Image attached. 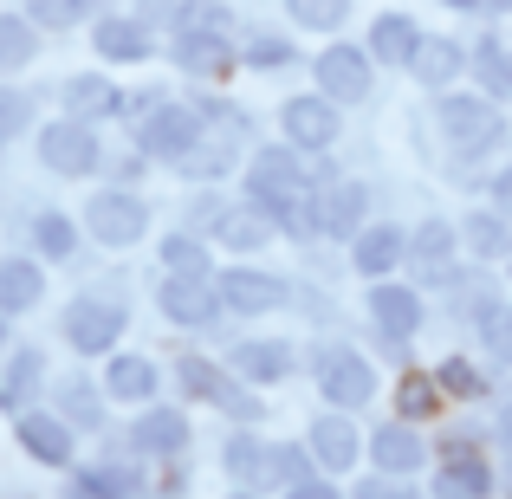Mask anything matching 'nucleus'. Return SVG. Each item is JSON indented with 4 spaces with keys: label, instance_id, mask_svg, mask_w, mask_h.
Segmentation results:
<instances>
[{
    "label": "nucleus",
    "instance_id": "nucleus-1",
    "mask_svg": "<svg viewBox=\"0 0 512 499\" xmlns=\"http://www.w3.org/2000/svg\"><path fill=\"white\" fill-rule=\"evenodd\" d=\"M435 130L448 143V169L454 175H480L493 156L512 143V124L506 111L487 98V91H435Z\"/></svg>",
    "mask_w": 512,
    "mask_h": 499
},
{
    "label": "nucleus",
    "instance_id": "nucleus-2",
    "mask_svg": "<svg viewBox=\"0 0 512 499\" xmlns=\"http://www.w3.org/2000/svg\"><path fill=\"white\" fill-rule=\"evenodd\" d=\"M305 370H312L318 396H325L331 409H363V402L376 396V363L363 357L357 344H338V337L305 350Z\"/></svg>",
    "mask_w": 512,
    "mask_h": 499
},
{
    "label": "nucleus",
    "instance_id": "nucleus-3",
    "mask_svg": "<svg viewBox=\"0 0 512 499\" xmlns=\"http://www.w3.org/2000/svg\"><path fill=\"white\" fill-rule=\"evenodd\" d=\"M409 273H422V286H461V221L428 214L409 227Z\"/></svg>",
    "mask_w": 512,
    "mask_h": 499
},
{
    "label": "nucleus",
    "instance_id": "nucleus-4",
    "mask_svg": "<svg viewBox=\"0 0 512 499\" xmlns=\"http://www.w3.org/2000/svg\"><path fill=\"white\" fill-rule=\"evenodd\" d=\"M85 234L98 240V247H137V240L150 234V201H143L137 188H124V182L98 188L91 208H85Z\"/></svg>",
    "mask_w": 512,
    "mask_h": 499
},
{
    "label": "nucleus",
    "instance_id": "nucleus-5",
    "mask_svg": "<svg viewBox=\"0 0 512 499\" xmlns=\"http://www.w3.org/2000/svg\"><path fill=\"white\" fill-rule=\"evenodd\" d=\"M201 143V117H195V104H150V111L137 117V150L150 156V163H182L188 150Z\"/></svg>",
    "mask_w": 512,
    "mask_h": 499
},
{
    "label": "nucleus",
    "instance_id": "nucleus-6",
    "mask_svg": "<svg viewBox=\"0 0 512 499\" xmlns=\"http://www.w3.org/2000/svg\"><path fill=\"white\" fill-rule=\"evenodd\" d=\"M39 163L52 175H91V169L111 163V156H104V143H98V124H85V117H52V124L39 130Z\"/></svg>",
    "mask_w": 512,
    "mask_h": 499
},
{
    "label": "nucleus",
    "instance_id": "nucleus-7",
    "mask_svg": "<svg viewBox=\"0 0 512 499\" xmlns=\"http://www.w3.org/2000/svg\"><path fill=\"white\" fill-rule=\"evenodd\" d=\"M363 312H370L376 337H389L396 350L415 344V331L428 325V305L415 286H402V279H370V299H363Z\"/></svg>",
    "mask_w": 512,
    "mask_h": 499
},
{
    "label": "nucleus",
    "instance_id": "nucleus-8",
    "mask_svg": "<svg viewBox=\"0 0 512 499\" xmlns=\"http://www.w3.org/2000/svg\"><path fill=\"white\" fill-rule=\"evenodd\" d=\"M156 312H163L169 325H182V331H208V325L227 318V305H221V286H214V279L163 273V286H156Z\"/></svg>",
    "mask_w": 512,
    "mask_h": 499
},
{
    "label": "nucleus",
    "instance_id": "nucleus-9",
    "mask_svg": "<svg viewBox=\"0 0 512 499\" xmlns=\"http://www.w3.org/2000/svg\"><path fill=\"white\" fill-rule=\"evenodd\" d=\"M214 286H221L227 318H266L279 305H292V286L279 273H266V266H221Z\"/></svg>",
    "mask_w": 512,
    "mask_h": 499
},
{
    "label": "nucleus",
    "instance_id": "nucleus-10",
    "mask_svg": "<svg viewBox=\"0 0 512 499\" xmlns=\"http://www.w3.org/2000/svg\"><path fill=\"white\" fill-rule=\"evenodd\" d=\"M124 325L130 318H124L117 299H91L85 292V299L65 305V344H72L78 357H111V350L124 344Z\"/></svg>",
    "mask_w": 512,
    "mask_h": 499
},
{
    "label": "nucleus",
    "instance_id": "nucleus-11",
    "mask_svg": "<svg viewBox=\"0 0 512 499\" xmlns=\"http://www.w3.org/2000/svg\"><path fill=\"white\" fill-rule=\"evenodd\" d=\"M169 59H175V72H188V78H227L240 65V46L221 26H175Z\"/></svg>",
    "mask_w": 512,
    "mask_h": 499
},
{
    "label": "nucleus",
    "instance_id": "nucleus-12",
    "mask_svg": "<svg viewBox=\"0 0 512 499\" xmlns=\"http://www.w3.org/2000/svg\"><path fill=\"white\" fill-rule=\"evenodd\" d=\"M312 78L331 104H363L370 85H376V59H370V46H344L338 39V46H325L312 59Z\"/></svg>",
    "mask_w": 512,
    "mask_h": 499
},
{
    "label": "nucleus",
    "instance_id": "nucleus-13",
    "mask_svg": "<svg viewBox=\"0 0 512 499\" xmlns=\"http://www.w3.org/2000/svg\"><path fill=\"white\" fill-rule=\"evenodd\" d=\"M305 448H312L318 474H357V461L370 454V441L357 435L350 409H325V415H312V428H305Z\"/></svg>",
    "mask_w": 512,
    "mask_h": 499
},
{
    "label": "nucleus",
    "instance_id": "nucleus-14",
    "mask_svg": "<svg viewBox=\"0 0 512 499\" xmlns=\"http://www.w3.org/2000/svg\"><path fill=\"white\" fill-rule=\"evenodd\" d=\"M279 130H286L292 150L325 156L331 143H338V130H344V111L325 98V91H312V98H286V111H279Z\"/></svg>",
    "mask_w": 512,
    "mask_h": 499
},
{
    "label": "nucleus",
    "instance_id": "nucleus-15",
    "mask_svg": "<svg viewBox=\"0 0 512 499\" xmlns=\"http://www.w3.org/2000/svg\"><path fill=\"white\" fill-rule=\"evenodd\" d=\"M363 227H370V188L350 182V175H338V182L318 188V234H325V240H344V247H350Z\"/></svg>",
    "mask_w": 512,
    "mask_h": 499
},
{
    "label": "nucleus",
    "instance_id": "nucleus-16",
    "mask_svg": "<svg viewBox=\"0 0 512 499\" xmlns=\"http://www.w3.org/2000/svg\"><path fill=\"white\" fill-rule=\"evenodd\" d=\"M91 52L111 65H150L156 59V26H143L137 13H104L91 20Z\"/></svg>",
    "mask_w": 512,
    "mask_h": 499
},
{
    "label": "nucleus",
    "instance_id": "nucleus-17",
    "mask_svg": "<svg viewBox=\"0 0 512 499\" xmlns=\"http://www.w3.org/2000/svg\"><path fill=\"white\" fill-rule=\"evenodd\" d=\"M350 266H357L363 279H396L402 266H409V227L370 221L357 240H350Z\"/></svg>",
    "mask_w": 512,
    "mask_h": 499
},
{
    "label": "nucleus",
    "instance_id": "nucleus-18",
    "mask_svg": "<svg viewBox=\"0 0 512 499\" xmlns=\"http://www.w3.org/2000/svg\"><path fill=\"white\" fill-rule=\"evenodd\" d=\"M227 370H234L240 383L266 389V383H286V376L299 370V350H292L286 337H240L234 357H227Z\"/></svg>",
    "mask_w": 512,
    "mask_h": 499
},
{
    "label": "nucleus",
    "instance_id": "nucleus-19",
    "mask_svg": "<svg viewBox=\"0 0 512 499\" xmlns=\"http://www.w3.org/2000/svg\"><path fill=\"white\" fill-rule=\"evenodd\" d=\"M20 448L33 454L39 467H72V454H78V428L65 422L59 409H20Z\"/></svg>",
    "mask_w": 512,
    "mask_h": 499
},
{
    "label": "nucleus",
    "instance_id": "nucleus-20",
    "mask_svg": "<svg viewBox=\"0 0 512 499\" xmlns=\"http://www.w3.org/2000/svg\"><path fill=\"white\" fill-rule=\"evenodd\" d=\"M65 117H85V124H104V117H130V91L104 72H72L65 78Z\"/></svg>",
    "mask_w": 512,
    "mask_h": 499
},
{
    "label": "nucleus",
    "instance_id": "nucleus-21",
    "mask_svg": "<svg viewBox=\"0 0 512 499\" xmlns=\"http://www.w3.org/2000/svg\"><path fill=\"white\" fill-rule=\"evenodd\" d=\"M370 461L383 467V474H402V480L422 474V467H428V441H422V428H415L409 415L383 422V428L370 435Z\"/></svg>",
    "mask_w": 512,
    "mask_h": 499
},
{
    "label": "nucleus",
    "instance_id": "nucleus-22",
    "mask_svg": "<svg viewBox=\"0 0 512 499\" xmlns=\"http://www.w3.org/2000/svg\"><path fill=\"white\" fill-rule=\"evenodd\" d=\"M422 39H428V33L409 20V13H402V7H389V13H376V20H370L363 46H370V59H376V65H396V72H409V65H415V52H422Z\"/></svg>",
    "mask_w": 512,
    "mask_h": 499
},
{
    "label": "nucleus",
    "instance_id": "nucleus-23",
    "mask_svg": "<svg viewBox=\"0 0 512 499\" xmlns=\"http://www.w3.org/2000/svg\"><path fill=\"white\" fill-rule=\"evenodd\" d=\"M493 493H500V474L474 454V441L448 448V461L435 474V499H493Z\"/></svg>",
    "mask_w": 512,
    "mask_h": 499
},
{
    "label": "nucleus",
    "instance_id": "nucleus-24",
    "mask_svg": "<svg viewBox=\"0 0 512 499\" xmlns=\"http://www.w3.org/2000/svg\"><path fill=\"white\" fill-rule=\"evenodd\" d=\"M188 415L182 409H163V402H150V409L137 415V428H130V448L150 454V461H175V454H188Z\"/></svg>",
    "mask_w": 512,
    "mask_h": 499
},
{
    "label": "nucleus",
    "instance_id": "nucleus-25",
    "mask_svg": "<svg viewBox=\"0 0 512 499\" xmlns=\"http://www.w3.org/2000/svg\"><path fill=\"white\" fill-rule=\"evenodd\" d=\"M156 389H163V370H156L150 357H137V350H111V363H104V396L130 402V409H150Z\"/></svg>",
    "mask_w": 512,
    "mask_h": 499
},
{
    "label": "nucleus",
    "instance_id": "nucleus-26",
    "mask_svg": "<svg viewBox=\"0 0 512 499\" xmlns=\"http://www.w3.org/2000/svg\"><path fill=\"white\" fill-rule=\"evenodd\" d=\"M461 253H474L480 266H506L512 260V214H500L487 201V208H467L461 214Z\"/></svg>",
    "mask_w": 512,
    "mask_h": 499
},
{
    "label": "nucleus",
    "instance_id": "nucleus-27",
    "mask_svg": "<svg viewBox=\"0 0 512 499\" xmlns=\"http://www.w3.org/2000/svg\"><path fill=\"white\" fill-rule=\"evenodd\" d=\"M409 72H415V85H422V91H454V85H461V72H467V46H461V39H435V33H428Z\"/></svg>",
    "mask_w": 512,
    "mask_h": 499
},
{
    "label": "nucleus",
    "instance_id": "nucleus-28",
    "mask_svg": "<svg viewBox=\"0 0 512 499\" xmlns=\"http://www.w3.org/2000/svg\"><path fill=\"white\" fill-rule=\"evenodd\" d=\"M467 72H474V85L487 91L493 104L512 98V46H506L500 33H480L474 46H467Z\"/></svg>",
    "mask_w": 512,
    "mask_h": 499
},
{
    "label": "nucleus",
    "instance_id": "nucleus-29",
    "mask_svg": "<svg viewBox=\"0 0 512 499\" xmlns=\"http://www.w3.org/2000/svg\"><path fill=\"white\" fill-rule=\"evenodd\" d=\"M39 389H46V350H33V344H26V350H13V357H7V370H0V409H13V415H20V409H33V396H39Z\"/></svg>",
    "mask_w": 512,
    "mask_h": 499
},
{
    "label": "nucleus",
    "instance_id": "nucleus-30",
    "mask_svg": "<svg viewBox=\"0 0 512 499\" xmlns=\"http://www.w3.org/2000/svg\"><path fill=\"white\" fill-rule=\"evenodd\" d=\"M500 279H487V273H461V286H448V318L454 325H487L493 312H500Z\"/></svg>",
    "mask_w": 512,
    "mask_h": 499
},
{
    "label": "nucleus",
    "instance_id": "nucleus-31",
    "mask_svg": "<svg viewBox=\"0 0 512 499\" xmlns=\"http://www.w3.org/2000/svg\"><path fill=\"white\" fill-rule=\"evenodd\" d=\"M175 383H182L188 402H208V409H221L227 389H234L240 376L227 370V363H214V357H182V363H175Z\"/></svg>",
    "mask_w": 512,
    "mask_h": 499
},
{
    "label": "nucleus",
    "instance_id": "nucleus-32",
    "mask_svg": "<svg viewBox=\"0 0 512 499\" xmlns=\"http://www.w3.org/2000/svg\"><path fill=\"white\" fill-rule=\"evenodd\" d=\"M221 467L240 480V487H260V480L273 474V441H260L253 428H234L227 448H221Z\"/></svg>",
    "mask_w": 512,
    "mask_h": 499
},
{
    "label": "nucleus",
    "instance_id": "nucleus-33",
    "mask_svg": "<svg viewBox=\"0 0 512 499\" xmlns=\"http://www.w3.org/2000/svg\"><path fill=\"white\" fill-rule=\"evenodd\" d=\"M46 299V266L39 260H0V312L20 318Z\"/></svg>",
    "mask_w": 512,
    "mask_h": 499
},
{
    "label": "nucleus",
    "instance_id": "nucleus-34",
    "mask_svg": "<svg viewBox=\"0 0 512 499\" xmlns=\"http://www.w3.org/2000/svg\"><path fill=\"white\" fill-rule=\"evenodd\" d=\"M52 409L72 428H104V396H98L91 376H59V383H52Z\"/></svg>",
    "mask_w": 512,
    "mask_h": 499
},
{
    "label": "nucleus",
    "instance_id": "nucleus-35",
    "mask_svg": "<svg viewBox=\"0 0 512 499\" xmlns=\"http://www.w3.org/2000/svg\"><path fill=\"white\" fill-rule=\"evenodd\" d=\"M292 59H299V46L279 26H247L240 33V65H253V72H286Z\"/></svg>",
    "mask_w": 512,
    "mask_h": 499
},
{
    "label": "nucleus",
    "instance_id": "nucleus-36",
    "mask_svg": "<svg viewBox=\"0 0 512 499\" xmlns=\"http://www.w3.org/2000/svg\"><path fill=\"white\" fill-rule=\"evenodd\" d=\"M156 260L169 266V273H195V279H214V240L208 234H188V227H175V234L156 247Z\"/></svg>",
    "mask_w": 512,
    "mask_h": 499
},
{
    "label": "nucleus",
    "instance_id": "nucleus-37",
    "mask_svg": "<svg viewBox=\"0 0 512 499\" xmlns=\"http://www.w3.org/2000/svg\"><path fill=\"white\" fill-rule=\"evenodd\" d=\"M33 59H39L33 13H0V72H26Z\"/></svg>",
    "mask_w": 512,
    "mask_h": 499
},
{
    "label": "nucleus",
    "instance_id": "nucleus-38",
    "mask_svg": "<svg viewBox=\"0 0 512 499\" xmlns=\"http://www.w3.org/2000/svg\"><path fill=\"white\" fill-rule=\"evenodd\" d=\"M273 234H279V227L266 221L260 208H227V221H221V234H214V240H221L227 253H260Z\"/></svg>",
    "mask_w": 512,
    "mask_h": 499
},
{
    "label": "nucleus",
    "instance_id": "nucleus-39",
    "mask_svg": "<svg viewBox=\"0 0 512 499\" xmlns=\"http://www.w3.org/2000/svg\"><path fill=\"white\" fill-rule=\"evenodd\" d=\"M33 247L46 253L52 266H65V260L78 253V221H72V214H59V208H46V214L33 221Z\"/></svg>",
    "mask_w": 512,
    "mask_h": 499
},
{
    "label": "nucleus",
    "instance_id": "nucleus-40",
    "mask_svg": "<svg viewBox=\"0 0 512 499\" xmlns=\"http://www.w3.org/2000/svg\"><path fill=\"white\" fill-rule=\"evenodd\" d=\"M435 383H441V396H454V402L487 396V370H480L474 357H441L435 363Z\"/></svg>",
    "mask_w": 512,
    "mask_h": 499
},
{
    "label": "nucleus",
    "instance_id": "nucleus-41",
    "mask_svg": "<svg viewBox=\"0 0 512 499\" xmlns=\"http://www.w3.org/2000/svg\"><path fill=\"white\" fill-rule=\"evenodd\" d=\"M195 117H201V130H208V137L253 143V117L240 111V104H227V98H201V104H195Z\"/></svg>",
    "mask_w": 512,
    "mask_h": 499
},
{
    "label": "nucleus",
    "instance_id": "nucleus-42",
    "mask_svg": "<svg viewBox=\"0 0 512 499\" xmlns=\"http://www.w3.org/2000/svg\"><path fill=\"white\" fill-rule=\"evenodd\" d=\"M292 26H305V33H338L350 20V0H286Z\"/></svg>",
    "mask_w": 512,
    "mask_h": 499
},
{
    "label": "nucleus",
    "instance_id": "nucleus-43",
    "mask_svg": "<svg viewBox=\"0 0 512 499\" xmlns=\"http://www.w3.org/2000/svg\"><path fill=\"white\" fill-rule=\"evenodd\" d=\"M91 7L98 0H26V13H33V26H46V33H65V26H85Z\"/></svg>",
    "mask_w": 512,
    "mask_h": 499
},
{
    "label": "nucleus",
    "instance_id": "nucleus-44",
    "mask_svg": "<svg viewBox=\"0 0 512 499\" xmlns=\"http://www.w3.org/2000/svg\"><path fill=\"white\" fill-rule=\"evenodd\" d=\"M318 474V461H312V448H305V441H279L273 448V487H299V480H312Z\"/></svg>",
    "mask_w": 512,
    "mask_h": 499
},
{
    "label": "nucleus",
    "instance_id": "nucleus-45",
    "mask_svg": "<svg viewBox=\"0 0 512 499\" xmlns=\"http://www.w3.org/2000/svg\"><path fill=\"white\" fill-rule=\"evenodd\" d=\"M480 350H487L493 370H512V305H500V312L480 325Z\"/></svg>",
    "mask_w": 512,
    "mask_h": 499
},
{
    "label": "nucleus",
    "instance_id": "nucleus-46",
    "mask_svg": "<svg viewBox=\"0 0 512 499\" xmlns=\"http://www.w3.org/2000/svg\"><path fill=\"white\" fill-rule=\"evenodd\" d=\"M221 221H227V201L214 195V188H201V195L182 208V227H188V234H208L214 240V234H221Z\"/></svg>",
    "mask_w": 512,
    "mask_h": 499
},
{
    "label": "nucleus",
    "instance_id": "nucleus-47",
    "mask_svg": "<svg viewBox=\"0 0 512 499\" xmlns=\"http://www.w3.org/2000/svg\"><path fill=\"white\" fill-rule=\"evenodd\" d=\"M396 402H402V415H409V422H422V415H435V402H441V383H435V376H402Z\"/></svg>",
    "mask_w": 512,
    "mask_h": 499
},
{
    "label": "nucleus",
    "instance_id": "nucleus-48",
    "mask_svg": "<svg viewBox=\"0 0 512 499\" xmlns=\"http://www.w3.org/2000/svg\"><path fill=\"white\" fill-rule=\"evenodd\" d=\"M350 499H415V487L402 474H383V467H376V474H363L357 487H350Z\"/></svg>",
    "mask_w": 512,
    "mask_h": 499
},
{
    "label": "nucleus",
    "instance_id": "nucleus-49",
    "mask_svg": "<svg viewBox=\"0 0 512 499\" xmlns=\"http://www.w3.org/2000/svg\"><path fill=\"white\" fill-rule=\"evenodd\" d=\"M33 124V98L13 85H0V137H20V130Z\"/></svg>",
    "mask_w": 512,
    "mask_h": 499
},
{
    "label": "nucleus",
    "instance_id": "nucleus-50",
    "mask_svg": "<svg viewBox=\"0 0 512 499\" xmlns=\"http://www.w3.org/2000/svg\"><path fill=\"white\" fill-rule=\"evenodd\" d=\"M137 20H143V26H156V33H163V26L175 33V26L188 20V0H137Z\"/></svg>",
    "mask_w": 512,
    "mask_h": 499
},
{
    "label": "nucleus",
    "instance_id": "nucleus-51",
    "mask_svg": "<svg viewBox=\"0 0 512 499\" xmlns=\"http://www.w3.org/2000/svg\"><path fill=\"white\" fill-rule=\"evenodd\" d=\"M221 415H234L240 428H253V422H266V409H260V396H253V383H234L227 389V402H221Z\"/></svg>",
    "mask_w": 512,
    "mask_h": 499
},
{
    "label": "nucleus",
    "instance_id": "nucleus-52",
    "mask_svg": "<svg viewBox=\"0 0 512 499\" xmlns=\"http://www.w3.org/2000/svg\"><path fill=\"white\" fill-rule=\"evenodd\" d=\"M487 201H493L500 214H512V163H500V169L487 175Z\"/></svg>",
    "mask_w": 512,
    "mask_h": 499
},
{
    "label": "nucleus",
    "instance_id": "nucleus-53",
    "mask_svg": "<svg viewBox=\"0 0 512 499\" xmlns=\"http://www.w3.org/2000/svg\"><path fill=\"white\" fill-rule=\"evenodd\" d=\"M65 499H111V487L98 480V467H85V474H72V487H65Z\"/></svg>",
    "mask_w": 512,
    "mask_h": 499
},
{
    "label": "nucleus",
    "instance_id": "nucleus-54",
    "mask_svg": "<svg viewBox=\"0 0 512 499\" xmlns=\"http://www.w3.org/2000/svg\"><path fill=\"white\" fill-rule=\"evenodd\" d=\"M292 305H299L312 325H331V299H325V292H305V286H299V292H292Z\"/></svg>",
    "mask_w": 512,
    "mask_h": 499
},
{
    "label": "nucleus",
    "instance_id": "nucleus-55",
    "mask_svg": "<svg viewBox=\"0 0 512 499\" xmlns=\"http://www.w3.org/2000/svg\"><path fill=\"white\" fill-rule=\"evenodd\" d=\"M286 499H350V493H338V487H331V480H299V487H286Z\"/></svg>",
    "mask_w": 512,
    "mask_h": 499
},
{
    "label": "nucleus",
    "instance_id": "nucleus-56",
    "mask_svg": "<svg viewBox=\"0 0 512 499\" xmlns=\"http://www.w3.org/2000/svg\"><path fill=\"white\" fill-rule=\"evenodd\" d=\"M143 169H150V156H143V150H130V156H111V175H117V182H124V188L137 182Z\"/></svg>",
    "mask_w": 512,
    "mask_h": 499
},
{
    "label": "nucleus",
    "instance_id": "nucleus-57",
    "mask_svg": "<svg viewBox=\"0 0 512 499\" xmlns=\"http://www.w3.org/2000/svg\"><path fill=\"white\" fill-rule=\"evenodd\" d=\"M493 435H500V448L512 454V396L500 402V415H493Z\"/></svg>",
    "mask_w": 512,
    "mask_h": 499
},
{
    "label": "nucleus",
    "instance_id": "nucleus-58",
    "mask_svg": "<svg viewBox=\"0 0 512 499\" xmlns=\"http://www.w3.org/2000/svg\"><path fill=\"white\" fill-rule=\"evenodd\" d=\"M441 7H448V13H474V20H480V7H487V0H441Z\"/></svg>",
    "mask_w": 512,
    "mask_h": 499
},
{
    "label": "nucleus",
    "instance_id": "nucleus-59",
    "mask_svg": "<svg viewBox=\"0 0 512 499\" xmlns=\"http://www.w3.org/2000/svg\"><path fill=\"white\" fill-rule=\"evenodd\" d=\"M500 13H512V0H487V7H480V20H500Z\"/></svg>",
    "mask_w": 512,
    "mask_h": 499
},
{
    "label": "nucleus",
    "instance_id": "nucleus-60",
    "mask_svg": "<svg viewBox=\"0 0 512 499\" xmlns=\"http://www.w3.org/2000/svg\"><path fill=\"white\" fill-rule=\"evenodd\" d=\"M500 499H512V454H506V467H500Z\"/></svg>",
    "mask_w": 512,
    "mask_h": 499
},
{
    "label": "nucleus",
    "instance_id": "nucleus-61",
    "mask_svg": "<svg viewBox=\"0 0 512 499\" xmlns=\"http://www.w3.org/2000/svg\"><path fill=\"white\" fill-rule=\"evenodd\" d=\"M0 350H7V312H0Z\"/></svg>",
    "mask_w": 512,
    "mask_h": 499
},
{
    "label": "nucleus",
    "instance_id": "nucleus-62",
    "mask_svg": "<svg viewBox=\"0 0 512 499\" xmlns=\"http://www.w3.org/2000/svg\"><path fill=\"white\" fill-rule=\"evenodd\" d=\"M234 499H253V493H234Z\"/></svg>",
    "mask_w": 512,
    "mask_h": 499
},
{
    "label": "nucleus",
    "instance_id": "nucleus-63",
    "mask_svg": "<svg viewBox=\"0 0 512 499\" xmlns=\"http://www.w3.org/2000/svg\"><path fill=\"white\" fill-rule=\"evenodd\" d=\"M506 273H512V260H506Z\"/></svg>",
    "mask_w": 512,
    "mask_h": 499
},
{
    "label": "nucleus",
    "instance_id": "nucleus-64",
    "mask_svg": "<svg viewBox=\"0 0 512 499\" xmlns=\"http://www.w3.org/2000/svg\"><path fill=\"white\" fill-rule=\"evenodd\" d=\"M0 143H7V137H0Z\"/></svg>",
    "mask_w": 512,
    "mask_h": 499
}]
</instances>
